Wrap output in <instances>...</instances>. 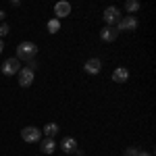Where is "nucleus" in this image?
Returning <instances> with one entry per match:
<instances>
[{"label": "nucleus", "mask_w": 156, "mask_h": 156, "mask_svg": "<svg viewBox=\"0 0 156 156\" xmlns=\"http://www.w3.org/2000/svg\"><path fill=\"white\" fill-rule=\"evenodd\" d=\"M42 133H44L46 137H52V140H54V137L60 133V127L56 125V123H48V125L44 127V131H42Z\"/></svg>", "instance_id": "obj_13"}, {"label": "nucleus", "mask_w": 156, "mask_h": 156, "mask_svg": "<svg viewBox=\"0 0 156 156\" xmlns=\"http://www.w3.org/2000/svg\"><path fill=\"white\" fill-rule=\"evenodd\" d=\"M127 79H129L127 67H117V69L112 71V81H115V83H125Z\"/></svg>", "instance_id": "obj_10"}, {"label": "nucleus", "mask_w": 156, "mask_h": 156, "mask_svg": "<svg viewBox=\"0 0 156 156\" xmlns=\"http://www.w3.org/2000/svg\"><path fill=\"white\" fill-rule=\"evenodd\" d=\"M117 36H119L117 27H108V25H104V27H102V31H100V37H102L104 42H115Z\"/></svg>", "instance_id": "obj_11"}, {"label": "nucleus", "mask_w": 156, "mask_h": 156, "mask_svg": "<svg viewBox=\"0 0 156 156\" xmlns=\"http://www.w3.org/2000/svg\"><path fill=\"white\" fill-rule=\"evenodd\" d=\"M60 150H62V152H67V154L77 152V140H75V137H71V135L62 137V142H60Z\"/></svg>", "instance_id": "obj_9"}, {"label": "nucleus", "mask_w": 156, "mask_h": 156, "mask_svg": "<svg viewBox=\"0 0 156 156\" xmlns=\"http://www.w3.org/2000/svg\"><path fill=\"white\" fill-rule=\"evenodd\" d=\"M37 67H40V65L36 62V58H34V60H27V69H29V71H34V73H36Z\"/></svg>", "instance_id": "obj_17"}, {"label": "nucleus", "mask_w": 156, "mask_h": 156, "mask_svg": "<svg viewBox=\"0 0 156 156\" xmlns=\"http://www.w3.org/2000/svg\"><path fill=\"white\" fill-rule=\"evenodd\" d=\"M54 15H56V19H62V17H69L71 15V2H67V0H60L54 4Z\"/></svg>", "instance_id": "obj_7"}, {"label": "nucleus", "mask_w": 156, "mask_h": 156, "mask_svg": "<svg viewBox=\"0 0 156 156\" xmlns=\"http://www.w3.org/2000/svg\"><path fill=\"white\" fill-rule=\"evenodd\" d=\"M58 27H60V21H58V19L48 21V31H50V34H56V31H58Z\"/></svg>", "instance_id": "obj_15"}, {"label": "nucleus", "mask_w": 156, "mask_h": 156, "mask_svg": "<svg viewBox=\"0 0 156 156\" xmlns=\"http://www.w3.org/2000/svg\"><path fill=\"white\" fill-rule=\"evenodd\" d=\"M2 50H4V42L0 40V54H2Z\"/></svg>", "instance_id": "obj_20"}, {"label": "nucleus", "mask_w": 156, "mask_h": 156, "mask_svg": "<svg viewBox=\"0 0 156 156\" xmlns=\"http://www.w3.org/2000/svg\"><path fill=\"white\" fill-rule=\"evenodd\" d=\"M102 17H104V23H106L108 27H115V25L119 23V19H121V11L117 9V6H106Z\"/></svg>", "instance_id": "obj_3"}, {"label": "nucleus", "mask_w": 156, "mask_h": 156, "mask_svg": "<svg viewBox=\"0 0 156 156\" xmlns=\"http://www.w3.org/2000/svg\"><path fill=\"white\" fill-rule=\"evenodd\" d=\"M125 11H127V12L140 11V2H137V0H127V2H125Z\"/></svg>", "instance_id": "obj_14"}, {"label": "nucleus", "mask_w": 156, "mask_h": 156, "mask_svg": "<svg viewBox=\"0 0 156 156\" xmlns=\"http://www.w3.org/2000/svg\"><path fill=\"white\" fill-rule=\"evenodd\" d=\"M37 54V46L34 42H21L17 46V60H34Z\"/></svg>", "instance_id": "obj_1"}, {"label": "nucleus", "mask_w": 156, "mask_h": 156, "mask_svg": "<svg viewBox=\"0 0 156 156\" xmlns=\"http://www.w3.org/2000/svg\"><path fill=\"white\" fill-rule=\"evenodd\" d=\"M131 31V29H137V19L131 17V15H127V17H121L119 23H117V31Z\"/></svg>", "instance_id": "obj_4"}, {"label": "nucleus", "mask_w": 156, "mask_h": 156, "mask_svg": "<svg viewBox=\"0 0 156 156\" xmlns=\"http://www.w3.org/2000/svg\"><path fill=\"white\" fill-rule=\"evenodd\" d=\"M4 17H6V12H4V11H0V19H4Z\"/></svg>", "instance_id": "obj_21"}, {"label": "nucleus", "mask_w": 156, "mask_h": 156, "mask_svg": "<svg viewBox=\"0 0 156 156\" xmlns=\"http://www.w3.org/2000/svg\"><path fill=\"white\" fill-rule=\"evenodd\" d=\"M21 137H23V142H27V144H36V142L42 140V129H37L34 125L23 127V129H21Z\"/></svg>", "instance_id": "obj_2"}, {"label": "nucleus", "mask_w": 156, "mask_h": 156, "mask_svg": "<svg viewBox=\"0 0 156 156\" xmlns=\"http://www.w3.org/2000/svg\"><path fill=\"white\" fill-rule=\"evenodd\" d=\"M40 150H42L44 154H52V152L56 150V142H54L52 137H44V140H42V146H40Z\"/></svg>", "instance_id": "obj_12"}, {"label": "nucleus", "mask_w": 156, "mask_h": 156, "mask_svg": "<svg viewBox=\"0 0 156 156\" xmlns=\"http://www.w3.org/2000/svg\"><path fill=\"white\" fill-rule=\"evenodd\" d=\"M17 77H19V85H21V87H29V85L34 83V77H36V73L29 71L27 67H23L21 71L17 73Z\"/></svg>", "instance_id": "obj_6"}, {"label": "nucleus", "mask_w": 156, "mask_h": 156, "mask_svg": "<svg viewBox=\"0 0 156 156\" xmlns=\"http://www.w3.org/2000/svg\"><path fill=\"white\" fill-rule=\"evenodd\" d=\"M85 73H90V75H98V73L102 71V60L100 58H87L83 65Z\"/></svg>", "instance_id": "obj_8"}, {"label": "nucleus", "mask_w": 156, "mask_h": 156, "mask_svg": "<svg viewBox=\"0 0 156 156\" xmlns=\"http://www.w3.org/2000/svg\"><path fill=\"white\" fill-rule=\"evenodd\" d=\"M19 71H21V62L17 58H6L2 62V73L4 75H17Z\"/></svg>", "instance_id": "obj_5"}, {"label": "nucleus", "mask_w": 156, "mask_h": 156, "mask_svg": "<svg viewBox=\"0 0 156 156\" xmlns=\"http://www.w3.org/2000/svg\"><path fill=\"white\" fill-rule=\"evenodd\" d=\"M137 156H152V154H150V152H142V150H140V154H137Z\"/></svg>", "instance_id": "obj_19"}, {"label": "nucleus", "mask_w": 156, "mask_h": 156, "mask_svg": "<svg viewBox=\"0 0 156 156\" xmlns=\"http://www.w3.org/2000/svg\"><path fill=\"white\" fill-rule=\"evenodd\" d=\"M9 31H11V27H9L6 23H2V25H0V40H2L4 36H9Z\"/></svg>", "instance_id": "obj_16"}, {"label": "nucleus", "mask_w": 156, "mask_h": 156, "mask_svg": "<svg viewBox=\"0 0 156 156\" xmlns=\"http://www.w3.org/2000/svg\"><path fill=\"white\" fill-rule=\"evenodd\" d=\"M137 154H140V150L133 148V146H131V148H127V152H125V156H137Z\"/></svg>", "instance_id": "obj_18"}]
</instances>
